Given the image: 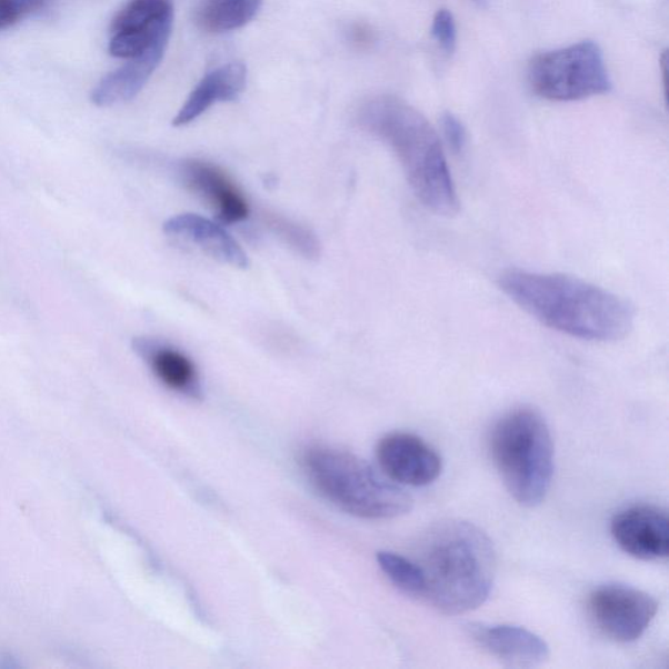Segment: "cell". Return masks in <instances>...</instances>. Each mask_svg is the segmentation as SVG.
Wrapping results in <instances>:
<instances>
[{
  "mask_svg": "<svg viewBox=\"0 0 669 669\" xmlns=\"http://www.w3.org/2000/svg\"><path fill=\"white\" fill-rule=\"evenodd\" d=\"M498 284L526 313L572 338L617 341L635 326V309L628 301L568 274L509 270Z\"/></svg>",
  "mask_w": 669,
  "mask_h": 669,
  "instance_id": "1",
  "label": "cell"
},
{
  "mask_svg": "<svg viewBox=\"0 0 669 669\" xmlns=\"http://www.w3.org/2000/svg\"><path fill=\"white\" fill-rule=\"evenodd\" d=\"M423 577V603L457 616L486 603L496 578L492 540L480 527L441 520L423 532L412 559Z\"/></svg>",
  "mask_w": 669,
  "mask_h": 669,
  "instance_id": "2",
  "label": "cell"
},
{
  "mask_svg": "<svg viewBox=\"0 0 669 669\" xmlns=\"http://www.w3.org/2000/svg\"><path fill=\"white\" fill-rule=\"evenodd\" d=\"M359 123L391 147L415 196L428 210L442 217L459 211L440 136L418 109L396 96H378L363 103Z\"/></svg>",
  "mask_w": 669,
  "mask_h": 669,
  "instance_id": "3",
  "label": "cell"
},
{
  "mask_svg": "<svg viewBox=\"0 0 669 669\" xmlns=\"http://www.w3.org/2000/svg\"><path fill=\"white\" fill-rule=\"evenodd\" d=\"M489 445L510 496L525 508L545 501L555 475V445L542 415L527 406L505 413L495 423Z\"/></svg>",
  "mask_w": 669,
  "mask_h": 669,
  "instance_id": "4",
  "label": "cell"
},
{
  "mask_svg": "<svg viewBox=\"0 0 669 669\" xmlns=\"http://www.w3.org/2000/svg\"><path fill=\"white\" fill-rule=\"evenodd\" d=\"M304 473L327 500L363 519H392L407 515L412 497L352 452L316 446L302 457Z\"/></svg>",
  "mask_w": 669,
  "mask_h": 669,
  "instance_id": "5",
  "label": "cell"
},
{
  "mask_svg": "<svg viewBox=\"0 0 669 669\" xmlns=\"http://www.w3.org/2000/svg\"><path fill=\"white\" fill-rule=\"evenodd\" d=\"M527 72L532 91L549 101L585 100L612 88L603 51L590 40L532 57Z\"/></svg>",
  "mask_w": 669,
  "mask_h": 669,
  "instance_id": "6",
  "label": "cell"
},
{
  "mask_svg": "<svg viewBox=\"0 0 669 669\" xmlns=\"http://www.w3.org/2000/svg\"><path fill=\"white\" fill-rule=\"evenodd\" d=\"M658 601L648 592L626 585H605L587 599L595 628L615 642L637 641L658 613Z\"/></svg>",
  "mask_w": 669,
  "mask_h": 669,
  "instance_id": "7",
  "label": "cell"
},
{
  "mask_svg": "<svg viewBox=\"0 0 669 669\" xmlns=\"http://www.w3.org/2000/svg\"><path fill=\"white\" fill-rule=\"evenodd\" d=\"M377 459L390 480L410 487L433 485L443 468L432 446L406 432L386 435L377 446Z\"/></svg>",
  "mask_w": 669,
  "mask_h": 669,
  "instance_id": "8",
  "label": "cell"
},
{
  "mask_svg": "<svg viewBox=\"0 0 669 669\" xmlns=\"http://www.w3.org/2000/svg\"><path fill=\"white\" fill-rule=\"evenodd\" d=\"M611 533L621 551L641 561H660L669 552V520L666 510L636 505L616 515Z\"/></svg>",
  "mask_w": 669,
  "mask_h": 669,
  "instance_id": "9",
  "label": "cell"
},
{
  "mask_svg": "<svg viewBox=\"0 0 669 669\" xmlns=\"http://www.w3.org/2000/svg\"><path fill=\"white\" fill-rule=\"evenodd\" d=\"M186 189L210 204L222 224H237L248 219L250 208L229 176L212 162L184 160L177 168Z\"/></svg>",
  "mask_w": 669,
  "mask_h": 669,
  "instance_id": "10",
  "label": "cell"
},
{
  "mask_svg": "<svg viewBox=\"0 0 669 669\" xmlns=\"http://www.w3.org/2000/svg\"><path fill=\"white\" fill-rule=\"evenodd\" d=\"M467 630L478 648L505 666L532 668L549 658L548 643L529 629L508 623H470Z\"/></svg>",
  "mask_w": 669,
  "mask_h": 669,
  "instance_id": "11",
  "label": "cell"
},
{
  "mask_svg": "<svg viewBox=\"0 0 669 669\" xmlns=\"http://www.w3.org/2000/svg\"><path fill=\"white\" fill-rule=\"evenodd\" d=\"M163 232L178 238L206 252L219 262L248 269L249 258L241 244L224 228L196 213H182L163 224Z\"/></svg>",
  "mask_w": 669,
  "mask_h": 669,
  "instance_id": "12",
  "label": "cell"
},
{
  "mask_svg": "<svg viewBox=\"0 0 669 669\" xmlns=\"http://www.w3.org/2000/svg\"><path fill=\"white\" fill-rule=\"evenodd\" d=\"M248 69L241 62H230L208 72L199 81L173 119V126L181 128L196 121L218 102L234 101L247 88Z\"/></svg>",
  "mask_w": 669,
  "mask_h": 669,
  "instance_id": "13",
  "label": "cell"
},
{
  "mask_svg": "<svg viewBox=\"0 0 669 669\" xmlns=\"http://www.w3.org/2000/svg\"><path fill=\"white\" fill-rule=\"evenodd\" d=\"M168 43L153 44L146 53L129 59L128 63L103 77L91 94L94 106L113 107L136 98L160 66Z\"/></svg>",
  "mask_w": 669,
  "mask_h": 669,
  "instance_id": "14",
  "label": "cell"
},
{
  "mask_svg": "<svg viewBox=\"0 0 669 669\" xmlns=\"http://www.w3.org/2000/svg\"><path fill=\"white\" fill-rule=\"evenodd\" d=\"M132 346L167 388L189 396H199L198 370L194 362L180 349L154 338H138L133 340Z\"/></svg>",
  "mask_w": 669,
  "mask_h": 669,
  "instance_id": "15",
  "label": "cell"
},
{
  "mask_svg": "<svg viewBox=\"0 0 669 669\" xmlns=\"http://www.w3.org/2000/svg\"><path fill=\"white\" fill-rule=\"evenodd\" d=\"M263 0H197L194 19L207 33L236 31L257 17Z\"/></svg>",
  "mask_w": 669,
  "mask_h": 669,
  "instance_id": "16",
  "label": "cell"
},
{
  "mask_svg": "<svg viewBox=\"0 0 669 669\" xmlns=\"http://www.w3.org/2000/svg\"><path fill=\"white\" fill-rule=\"evenodd\" d=\"M172 0H130L111 22V33L154 32L173 27Z\"/></svg>",
  "mask_w": 669,
  "mask_h": 669,
  "instance_id": "17",
  "label": "cell"
},
{
  "mask_svg": "<svg viewBox=\"0 0 669 669\" xmlns=\"http://www.w3.org/2000/svg\"><path fill=\"white\" fill-rule=\"evenodd\" d=\"M377 561L393 586L408 597L422 601L423 577L418 563L408 557L386 551L377 555Z\"/></svg>",
  "mask_w": 669,
  "mask_h": 669,
  "instance_id": "18",
  "label": "cell"
},
{
  "mask_svg": "<svg viewBox=\"0 0 669 669\" xmlns=\"http://www.w3.org/2000/svg\"><path fill=\"white\" fill-rule=\"evenodd\" d=\"M266 224L300 256L317 259L321 254V243L317 236L299 222L280 217V214H267Z\"/></svg>",
  "mask_w": 669,
  "mask_h": 669,
  "instance_id": "19",
  "label": "cell"
},
{
  "mask_svg": "<svg viewBox=\"0 0 669 669\" xmlns=\"http://www.w3.org/2000/svg\"><path fill=\"white\" fill-rule=\"evenodd\" d=\"M432 36L445 54L451 56L457 49L458 33L456 19L450 10L441 9L435 14Z\"/></svg>",
  "mask_w": 669,
  "mask_h": 669,
  "instance_id": "20",
  "label": "cell"
},
{
  "mask_svg": "<svg viewBox=\"0 0 669 669\" xmlns=\"http://www.w3.org/2000/svg\"><path fill=\"white\" fill-rule=\"evenodd\" d=\"M441 128L446 143L450 150L460 153L465 150L467 143V131L459 118L452 113H445L441 117Z\"/></svg>",
  "mask_w": 669,
  "mask_h": 669,
  "instance_id": "21",
  "label": "cell"
},
{
  "mask_svg": "<svg viewBox=\"0 0 669 669\" xmlns=\"http://www.w3.org/2000/svg\"><path fill=\"white\" fill-rule=\"evenodd\" d=\"M21 19L13 0H0V29L12 27Z\"/></svg>",
  "mask_w": 669,
  "mask_h": 669,
  "instance_id": "22",
  "label": "cell"
},
{
  "mask_svg": "<svg viewBox=\"0 0 669 669\" xmlns=\"http://www.w3.org/2000/svg\"><path fill=\"white\" fill-rule=\"evenodd\" d=\"M13 2L17 4L21 18L24 19L28 14L42 10L48 0H13Z\"/></svg>",
  "mask_w": 669,
  "mask_h": 669,
  "instance_id": "23",
  "label": "cell"
},
{
  "mask_svg": "<svg viewBox=\"0 0 669 669\" xmlns=\"http://www.w3.org/2000/svg\"><path fill=\"white\" fill-rule=\"evenodd\" d=\"M352 40L355 43L361 44V47H363V44L370 43L371 33H370L369 29H367L366 27L356 26L352 29Z\"/></svg>",
  "mask_w": 669,
  "mask_h": 669,
  "instance_id": "24",
  "label": "cell"
},
{
  "mask_svg": "<svg viewBox=\"0 0 669 669\" xmlns=\"http://www.w3.org/2000/svg\"><path fill=\"white\" fill-rule=\"evenodd\" d=\"M470 2H472L476 7H479V9H488V0H470Z\"/></svg>",
  "mask_w": 669,
  "mask_h": 669,
  "instance_id": "25",
  "label": "cell"
}]
</instances>
